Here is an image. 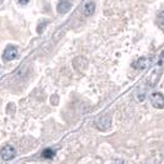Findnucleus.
<instances>
[{
  "mask_svg": "<svg viewBox=\"0 0 164 164\" xmlns=\"http://www.w3.org/2000/svg\"><path fill=\"white\" fill-rule=\"evenodd\" d=\"M15 154H16V150H15V148H14L13 146H10V144L4 146V147L2 148V150H0V155H2V158H3L4 160H10V159H13V158L15 157Z\"/></svg>",
  "mask_w": 164,
  "mask_h": 164,
  "instance_id": "1",
  "label": "nucleus"
},
{
  "mask_svg": "<svg viewBox=\"0 0 164 164\" xmlns=\"http://www.w3.org/2000/svg\"><path fill=\"white\" fill-rule=\"evenodd\" d=\"M152 106L155 109H164V96L160 93H154L150 96Z\"/></svg>",
  "mask_w": 164,
  "mask_h": 164,
  "instance_id": "2",
  "label": "nucleus"
},
{
  "mask_svg": "<svg viewBox=\"0 0 164 164\" xmlns=\"http://www.w3.org/2000/svg\"><path fill=\"white\" fill-rule=\"evenodd\" d=\"M16 57H18V48L15 46H11V45L8 46L4 51V53H3V59L9 62V61L15 59Z\"/></svg>",
  "mask_w": 164,
  "mask_h": 164,
  "instance_id": "3",
  "label": "nucleus"
},
{
  "mask_svg": "<svg viewBox=\"0 0 164 164\" xmlns=\"http://www.w3.org/2000/svg\"><path fill=\"white\" fill-rule=\"evenodd\" d=\"M72 8V3L69 2V0H59V3L57 5V10L59 14H65L70 10Z\"/></svg>",
  "mask_w": 164,
  "mask_h": 164,
  "instance_id": "4",
  "label": "nucleus"
},
{
  "mask_svg": "<svg viewBox=\"0 0 164 164\" xmlns=\"http://www.w3.org/2000/svg\"><path fill=\"white\" fill-rule=\"evenodd\" d=\"M94 11H95V3H93V2H89L83 6V14L85 16H92L94 14Z\"/></svg>",
  "mask_w": 164,
  "mask_h": 164,
  "instance_id": "5",
  "label": "nucleus"
},
{
  "mask_svg": "<svg viewBox=\"0 0 164 164\" xmlns=\"http://www.w3.org/2000/svg\"><path fill=\"white\" fill-rule=\"evenodd\" d=\"M135 67H136L137 69H144V68H147V67H148V59L141 58V59L135 64Z\"/></svg>",
  "mask_w": 164,
  "mask_h": 164,
  "instance_id": "6",
  "label": "nucleus"
},
{
  "mask_svg": "<svg viewBox=\"0 0 164 164\" xmlns=\"http://www.w3.org/2000/svg\"><path fill=\"white\" fill-rule=\"evenodd\" d=\"M42 157H43V158H46V159H52V158L54 157V152H53L51 148H47V149H45V150H43Z\"/></svg>",
  "mask_w": 164,
  "mask_h": 164,
  "instance_id": "7",
  "label": "nucleus"
},
{
  "mask_svg": "<svg viewBox=\"0 0 164 164\" xmlns=\"http://www.w3.org/2000/svg\"><path fill=\"white\" fill-rule=\"evenodd\" d=\"M158 22L164 25V11H162L159 15H158Z\"/></svg>",
  "mask_w": 164,
  "mask_h": 164,
  "instance_id": "8",
  "label": "nucleus"
},
{
  "mask_svg": "<svg viewBox=\"0 0 164 164\" xmlns=\"http://www.w3.org/2000/svg\"><path fill=\"white\" fill-rule=\"evenodd\" d=\"M29 2H30V0H19V3H20L21 5H26Z\"/></svg>",
  "mask_w": 164,
  "mask_h": 164,
  "instance_id": "9",
  "label": "nucleus"
},
{
  "mask_svg": "<svg viewBox=\"0 0 164 164\" xmlns=\"http://www.w3.org/2000/svg\"><path fill=\"white\" fill-rule=\"evenodd\" d=\"M112 164H125V162H123V160H121V159H117V160H115Z\"/></svg>",
  "mask_w": 164,
  "mask_h": 164,
  "instance_id": "10",
  "label": "nucleus"
}]
</instances>
